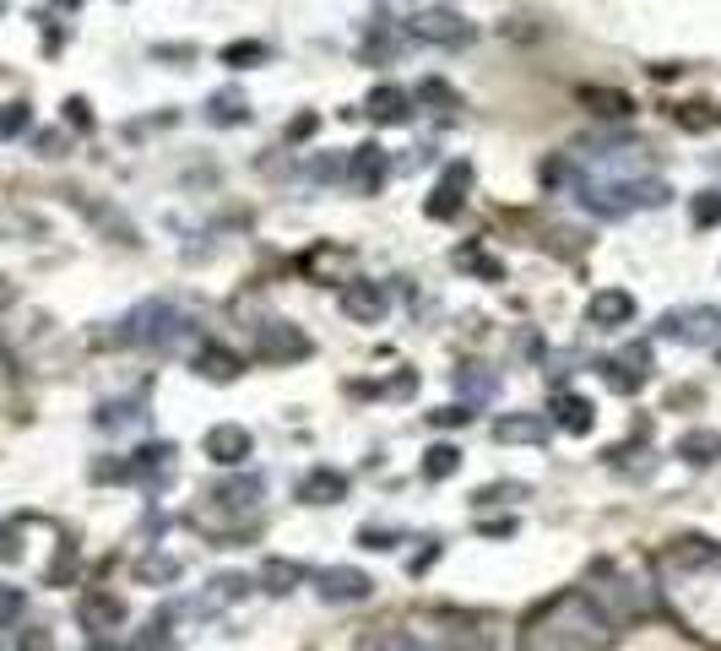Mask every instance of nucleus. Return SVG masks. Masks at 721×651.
Segmentation results:
<instances>
[{
  "instance_id": "obj_4",
  "label": "nucleus",
  "mask_w": 721,
  "mask_h": 651,
  "mask_svg": "<svg viewBox=\"0 0 721 651\" xmlns=\"http://www.w3.org/2000/svg\"><path fill=\"white\" fill-rule=\"evenodd\" d=\"M407 38L413 44H434V49H461V44L477 38V27L461 11H450V5H424V11L407 16Z\"/></svg>"
},
{
  "instance_id": "obj_32",
  "label": "nucleus",
  "mask_w": 721,
  "mask_h": 651,
  "mask_svg": "<svg viewBox=\"0 0 721 651\" xmlns=\"http://www.w3.org/2000/svg\"><path fill=\"white\" fill-rule=\"evenodd\" d=\"M71 570H76V548L66 543V548H60V559L49 565V576H44V581H49V587H66V581H71Z\"/></svg>"
},
{
  "instance_id": "obj_41",
  "label": "nucleus",
  "mask_w": 721,
  "mask_h": 651,
  "mask_svg": "<svg viewBox=\"0 0 721 651\" xmlns=\"http://www.w3.org/2000/svg\"><path fill=\"white\" fill-rule=\"evenodd\" d=\"M152 55H157V60H190L196 49H190V44H157Z\"/></svg>"
},
{
  "instance_id": "obj_8",
  "label": "nucleus",
  "mask_w": 721,
  "mask_h": 651,
  "mask_svg": "<svg viewBox=\"0 0 721 651\" xmlns=\"http://www.w3.org/2000/svg\"><path fill=\"white\" fill-rule=\"evenodd\" d=\"M201 451H206L217 467H239V462H250V451H256V435H250L245 424H217V429H206Z\"/></svg>"
},
{
  "instance_id": "obj_38",
  "label": "nucleus",
  "mask_w": 721,
  "mask_h": 651,
  "mask_svg": "<svg viewBox=\"0 0 721 651\" xmlns=\"http://www.w3.org/2000/svg\"><path fill=\"white\" fill-rule=\"evenodd\" d=\"M16 521H0V559H16Z\"/></svg>"
},
{
  "instance_id": "obj_20",
  "label": "nucleus",
  "mask_w": 721,
  "mask_h": 651,
  "mask_svg": "<svg viewBox=\"0 0 721 651\" xmlns=\"http://www.w3.org/2000/svg\"><path fill=\"white\" fill-rule=\"evenodd\" d=\"M206 120H212V126H245V120H250V98H245L239 87H217V93L206 98Z\"/></svg>"
},
{
  "instance_id": "obj_11",
  "label": "nucleus",
  "mask_w": 721,
  "mask_h": 651,
  "mask_svg": "<svg viewBox=\"0 0 721 651\" xmlns=\"http://www.w3.org/2000/svg\"><path fill=\"white\" fill-rule=\"evenodd\" d=\"M315 581H320V597H326V603H364V597L375 592V581H369L364 570H353V565H331V570H320Z\"/></svg>"
},
{
  "instance_id": "obj_24",
  "label": "nucleus",
  "mask_w": 721,
  "mask_h": 651,
  "mask_svg": "<svg viewBox=\"0 0 721 651\" xmlns=\"http://www.w3.org/2000/svg\"><path fill=\"white\" fill-rule=\"evenodd\" d=\"M0 651H55V636L44 625H11L0 636Z\"/></svg>"
},
{
  "instance_id": "obj_16",
  "label": "nucleus",
  "mask_w": 721,
  "mask_h": 651,
  "mask_svg": "<svg viewBox=\"0 0 721 651\" xmlns=\"http://www.w3.org/2000/svg\"><path fill=\"white\" fill-rule=\"evenodd\" d=\"M239 369H245V358H239L234 347H223V342H201V353H196V375H206V380L228 386Z\"/></svg>"
},
{
  "instance_id": "obj_44",
  "label": "nucleus",
  "mask_w": 721,
  "mask_h": 651,
  "mask_svg": "<svg viewBox=\"0 0 721 651\" xmlns=\"http://www.w3.org/2000/svg\"><path fill=\"white\" fill-rule=\"evenodd\" d=\"M87 651H115V647H109V641H93V647H87Z\"/></svg>"
},
{
  "instance_id": "obj_18",
  "label": "nucleus",
  "mask_w": 721,
  "mask_h": 651,
  "mask_svg": "<svg viewBox=\"0 0 721 651\" xmlns=\"http://www.w3.org/2000/svg\"><path fill=\"white\" fill-rule=\"evenodd\" d=\"M407 104H413V93H402V87H375L369 104H364V115H369L375 126H402V120H407Z\"/></svg>"
},
{
  "instance_id": "obj_13",
  "label": "nucleus",
  "mask_w": 721,
  "mask_h": 651,
  "mask_svg": "<svg viewBox=\"0 0 721 651\" xmlns=\"http://www.w3.org/2000/svg\"><path fill=\"white\" fill-rule=\"evenodd\" d=\"M494 440L499 446H537V440H548V418L543 413H505V418H494Z\"/></svg>"
},
{
  "instance_id": "obj_1",
  "label": "nucleus",
  "mask_w": 721,
  "mask_h": 651,
  "mask_svg": "<svg viewBox=\"0 0 721 651\" xmlns=\"http://www.w3.org/2000/svg\"><path fill=\"white\" fill-rule=\"evenodd\" d=\"M667 185L657 174L646 179H596V174H576V201L591 217H629V212H646V206H667Z\"/></svg>"
},
{
  "instance_id": "obj_14",
  "label": "nucleus",
  "mask_w": 721,
  "mask_h": 651,
  "mask_svg": "<svg viewBox=\"0 0 721 651\" xmlns=\"http://www.w3.org/2000/svg\"><path fill=\"white\" fill-rule=\"evenodd\" d=\"M298 499H304V505H336V499H347V473H336V467H309V473L298 478Z\"/></svg>"
},
{
  "instance_id": "obj_42",
  "label": "nucleus",
  "mask_w": 721,
  "mask_h": 651,
  "mask_svg": "<svg viewBox=\"0 0 721 651\" xmlns=\"http://www.w3.org/2000/svg\"><path fill=\"white\" fill-rule=\"evenodd\" d=\"M466 418H472L466 407H439V413H434V424H439V429H450V424H466Z\"/></svg>"
},
{
  "instance_id": "obj_30",
  "label": "nucleus",
  "mask_w": 721,
  "mask_h": 651,
  "mask_svg": "<svg viewBox=\"0 0 721 651\" xmlns=\"http://www.w3.org/2000/svg\"><path fill=\"white\" fill-rule=\"evenodd\" d=\"M256 494H261V484L250 478V484H223L212 499H217V505H228V510H239V505H256Z\"/></svg>"
},
{
  "instance_id": "obj_26",
  "label": "nucleus",
  "mask_w": 721,
  "mask_h": 651,
  "mask_svg": "<svg viewBox=\"0 0 721 651\" xmlns=\"http://www.w3.org/2000/svg\"><path fill=\"white\" fill-rule=\"evenodd\" d=\"M245 592H250V581H245V576H217V581H212V592H206L196 608H201V614H212V608H223V603H234V597H245Z\"/></svg>"
},
{
  "instance_id": "obj_2",
  "label": "nucleus",
  "mask_w": 721,
  "mask_h": 651,
  "mask_svg": "<svg viewBox=\"0 0 721 651\" xmlns=\"http://www.w3.org/2000/svg\"><path fill=\"white\" fill-rule=\"evenodd\" d=\"M586 603L607 619V625H629V619H651L657 614V587L635 570H618V565H602L586 587Z\"/></svg>"
},
{
  "instance_id": "obj_31",
  "label": "nucleus",
  "mask_w": 721,
  "mask_h": 651,
  "mask_svg": "<svg viewBox=\"0 0 721 651\" xmlns=\"http://www.w3.org/2000/svg\"><path fill=\"white\" fill-rule=\"evenodd\" d=\"M267 55H272V49H267V44H256V38H250V44H228V49H223V60H228L234 71H239V66H250V60H267Z\"/></svg>"
},
{
  "instance_id": "obj_27",
  "label": "nucleus",
  "mask_w": 721,
  "mask_h": 651,
  "mask_svg": "<svg viewBox=\"0 0 721 651\" xmlns=\"http://www.w3.org/2000/svg\"><path fill=\"white\" fill-rule=\"evenodd\" d=\"M689 217H695V228H717L721 223V190H700V196L689 201Z\"/></svg>"
},
{
  "instance_id": "obj_35",
  "label": "nucleus",
  "mask_w": 721,
  "mask_h": 651,
  "mask_svg": "<svg viewBox=\"0 0 721 651\" xmlns=\"http://www.w3.org/2000/svg\"><path fill=\"white\" fill-rule=\"evenodd\" d=\"M33 147H38V158H66V137L60 131H38Z\"/></svg>"
},
{
  "instance_id": "obj_9",
  "label": "nucleus",
  "mask_w": 721,
  "mask_h": 651,
  "mask_svg": "<svg viewBox=\"0 0 721 651\" xmlns=\"http://www.w3.org/2000/svg\"><path fill=\"white\" fill-rule=\"evenodd\" d=\"M76 619H82V630H87L93 641H104V636H115V630L126 625V603H120L115 592H87V597L76 603Z\"/></svg>"
},
{
  "instance_id": "obj_46",
  "label": "nucleus",
  "mask_w": 721,
  "mask_h": 651,
  "mask_svg": "<svg viewBox=\"0 0 721 651\" xmlns=\"http://www.w3.org/2000/svg\"><path fill=\"white\" fill-rule=\"evenodd\" d=\"M0 11H5V0H0Z\"/></svg>"
},
{
  "instance_id": "obj_25",
  "label": "nucleus",
  "mask_w": 721,
  "mask_h": 651,
  "mask_svg": "<svg viewBox=\"0 0 721 651\" xmlns=\"http://www.w3.org/2000/svg\"><path fill=\"white\" fill-rule=\"evenodd\" d=\"M93 424H98V429H126V424H142V396H131V402H104V407L93 413Z\"/></svg>"
},
{
  "instance_id": "obj_10",
  "label": "nucleus",
  "mask_w": 721,
  "mask_h": 651,
  "mask_svg": "<svg viewBox=\"0 0 721 651\" xmlns=\"http://www.w3.org/2000/svg\"><path fill=\"white\" fill-rule=\"evenodd\" d=\"M657 331H662V336H684V342H711V336H721V310H711V305L667 310Z\"/></svg>"
},
{
  "instance_id": "obj_3",
  "label": "nucleus",
  "mask_w": 721,
  "mask_h": 651,
  "mask_svg": "<svg viewBox=\"0 0 721 651\" xmlns=\"http://www.w3.org/2000/svg\"><path fill=\"white\" fill-rule=\"evenodd\" d=\"M185 336V316L168 305V299H146V305H137L126 321H120V331H115V342H142V347H174Z\"/></svg>"
},
{
  "instance_id": "obj_17",
  "label": "nucleus",
  "mask_w": 721,
  "mask_h": 651,
  "mask_svg": "<svg viewBox=\"0 0 721 651\" xmlns=\"http://www.w3.org/2000/svg\"><path fill=\"white\" fill-rule=\"evenodd\" d=\"M667 565L689 576V570L721 565V548H717V543H706V537H673V548H667Z\"/></svg>"
},
{
  "instance_id": "obj_36",
  "label": "nucleus",
  "mask_w": 721,
  "mask_h": 651,
  "mask_svg": "<svg viewBox=\"0 0 721 651\" xmlns=\"http://www.w3.org/2000/svg\"><path fill=\"white\" fill-rule=\"evenodd\" d=\"M157 576H163V581H174V576H179V565H174V559H146L142 581H157Z\"/></svg>"
},
{
  "instance_id": "obj_28",
  "label": "nucleus",
  "mask_w": 721,
  "mask_h": 651,
  "mask_svg": "<svg viewBox=\"0 0 721 651\" xmlns=\"http://www.w3.org/2000/svg\"><path fill=\"white\" fill-rule=\"evenodd\" d=\"M27 126H33V109L27 104H0V142L5 137H22Z\"/></svg>"
},
{
  "instance_id": "obj_29",
  "label": "nucleus",
  "mask_w": 721,
  "mask_h": 651,
  "mask_svg": "<svg viewBox=\"0 0 721 651\" xmlns=\"http://www.w3.org/2000/svg\"><path fill=\"white\" fill-rule=\"evenodd\" d=\"M267 592H293V581H304V565H293V559H272L267 565Z\"/></svg>"
},
{
  "instance_id": "obj_19",
  "label": "nucleus",
  "mask_w": 721,
  "mask_h": 651,
  "mask_svg": "<svg viewBox=\"0 0 721 651\" xmlns=\"http://www.w3.org/2000/svg\"><path fill=\"white\" fill-rule=\"evenodd\" d=\"M554 424H559L565 435H591L596 413H591V402H586V396H576V391H559V396H554Z\"/></svg>"
},
{
  "instance_id": "obj_34",
  "label": "nucleus",
  "mask_w": 721,
  "mask_h": 651,
  "mask_svg": "<svg viewBox=\"0 0 721 651\" xmlns=\"http://www.w3.org/2000/svg\"><path fill=\"white\" fill-rule=\"evenodd\" d=\"M66 126L93 131V109H87V98H66Z\"/></svg>"
},
{
  "instance_id": "obj_22",
  "label": "nucleus",
  "mask_w": 721,
  "mask_h": 651,
  "mask_svg": "<svg viewBox=\"0 0 721 651\" xmlns=\"http://www.w3.org/2000/svg\"><path fill=\"white\" fill-rule=\"evenodd\" d=\"M678 457H684L689 467H711V462H721V435L717 429H689V435H678Z\"/></svg>"
},
{
  "instance_id": "obj_12",
  "label": "nucleus",
  "mask_w": 721,
  "mask_h": 651,
  "mask_svg": "<svg viewBox=\"0 0 721 651\" xmlns=\"http://www.w3.org/2000/svg\"><path fill=\"white\" fill-rule=\"evenodd\" d=\"M342 174H347V185H353V190H364V196H375V190L386 185V174H391V163H386V153H380V147L369 142V147H358V153L347 158V168H342Z\"/></svg>"
},
{
  "instance_id": "obj_15",
  "label": "nucleus",
  "mask_w": 721,
  "mask_h": 651,
  "mask_svg": "<svg viewBox=\"0 0 721 651\" xmlns=\"http://www.w3.org/2000/svg\"><path fill=\"white\" fill-rule=\"evenodd\" d=\"M466 185H472V168L466 163H450L445 179H439V190L429 196V217H456V206L466 201Z\"/></svg>"
},
{
  "instance_id": "obj_43",
  "label": "nucleus",
  "mask_w": 721,
  "mask_h": 651,
  "mask_svg": "<svg viewBox=\"0 0 721 651\" xmlns=\"http://www.w3.org/2000/svg\"><path fill=\"white\" fill-rule=\"evenodd\" d=\"M483 532H488V537H510V532H516V521H488Z\"/></svg>"
},
{
  "instance_id": "obj_40",
  "label": "nucleus",
  "mask_w": 721,
  "mask_h": 651,
  "mask_svg": "<svg viewBox=\"0 0 721 651\" xmlns=\"http://www.w3.org/2000/svg\"><path fill=\"white\" fill-rule=\"evenodd\" d=\"M434 559H439V543H429L424 554H413V559H407V570H413V576H424V570H429Z\"/></svg>"
},
{
  "instance_id": "obj_39",
  "label": "nucleus",
  "mask_w": 721,
  "mask_h": 651,
  "mask_svg": "<svg viewBox=\"0 0 721 651\" xmlns=\"http://www.w3.org/2000/svg\"><path fill=\"white\" fill-rule=\"evenodd\" d=\"M315 126H320L315 115H298V120L288 126V142H304V137H315Z\"/></svg>"
},
{
  "instance_id": "obj_21",
  "label": "nucleus",
  "mask_w": 721,
  "mask_h": 651,
  "mask_svg": "<svg viewBox=\"0 0 721 651\" xmlns=\"http://www.w3.org/2000/svg\"><path fill=\"white\" fill-rule=\"evenodd\" d=\"M580 104H586L591 115H602V120H624V115H635V98L618 93V87H580Z\"/></svg>"
},
{
  "instance_id": "obj_37",
  "label": "nucleus",
  "mask_w": 721,
  "mask_h": 651,
  "mask_svg": "<svg viewBox=\"0 0 721 651\" xmlns=\"http://www.w3.org/2000/svg\"><path fill=\"white\" fill-rule=\"evenodd\" d=\"M358 548H397V543H391L386 526H364V532H358Z\"/></svg>"
},
{
  "instance_id": "obj_7",
  "label": "nucleus",
  "mask_w": 721,
  "mask_h": 651,
  "mask_svg": "<svg viewBox=\"0 0 721 651\" xmlns=\"http://www.w3.org/2000/svg\"><path fill=\"white\" fill-rule=\"evenodd\" d=\"M336 305H342V316L358 326H380L386 321V310H391V294L380 288V283H342V294H336Z\"/></svg>"
},
{
  "instance_id": "obj_5",
  "label": "nucleus",
  "mask_w": 721,
  "mask_h": 651,
  "mask_svg": "<svg viewBox=\"0 0 721 651\" xmlns=\"http://www.w3.org/2000/svg\"><path fill=\"white\" fill-rule=\"evenodd\" d=\"M309 353H315V342H309L293 321L256 326V358H267V364H298V358H309Z\"/></svg>"
},
{
  "instance_id": "obj_45",
  "label": "nucleus",
  "mask_w": 721,
  "mask_h": 651,
  "mask_svg": "<svg viewBox=\"0 0 721 651\" xmlns=\"http://www.w3.org/2000/svg\"><path fill=\"white\" fill-rule=\"evenodd\" d=\"M55 5H82V0H55Z\"/></svg>"
},
{
  "instance_id": "obj_6",
  "label": "nucleus",
  "mask_w": 721,
  "mask_h": 651,
  "mask_svg": "<svg viewBox=\"0 0 721 651\" xmlns=\"http://www.w3.org/2000/svg\"><path fill=\"white\" fill-rule=\"evenodd\" d=\"M635 294L629 288H596L591 299H586V326L591 331H624V326L635 321Z\"/></svg>"
},
{
  "instance_id": "obj_33",
  "label": "nucleus",
  "mask_w": 721,
  "mask_h": 651,
  "mask_svg": "<svg viewBox=\"0 0 721 651\" xmlns=\"http://www.w3.org/2000/svg\"><path fill=\"white\" fill-rule=\"evenodd\" d=\"M521 494H527V484H488L477 494V505H505V499H521Z\"/></svg>"
},
{
  "instance_id": "obj_23",
  "label": "nucleus",
  "mask_w": 721,
  "mask_h": 651,
  "mask_svg": "<svg viewBox=\"0 0 721 651\" xmlns=\"http://www.w3.org/2000/svg\"><path fill=\"white\" fill-rule=\"evenodd\" d=\"M418 473H424L429 484H445L450 473H461V446H445V440L429 446V451H424V462H418Z\"/></svg>"
}]
</instances>
